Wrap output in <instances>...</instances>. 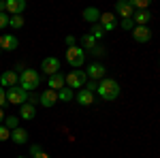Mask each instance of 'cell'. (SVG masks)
Instances as JSON below:
<instances>
[{
	"mask_svg": "<svg viewBox=\"0 0 160 158\" xmlns=\"http://www.w3.org/2000/svg\"><path fill=\"white\" fill-rule=\"evenodd\" d=\"M7 26H9V15L0 13V28H7Z\"/></svg>",
	"mask_w": 160,
	"mask_h": 158,
	"instance_id": "obj_31",
	"label": "cell"
},
{
	"mask_svg": "<svg viewBox=\"0 0 160 158\" xmlns=\"http://www.w3.org/2000/svg\"><path fill=\"white\" fill-rule=\"evenodd\" d=\"M30 154L32 158H51L45 150H41V145H30Z\"/></svg>",
	"mask_w": 160,
	"mask_h": 158,
	"instance_id": "obj_25",
	"label": "cell"
},
{
	"mask_svg": "<svg viewBox=\"0 0 160 158\" xmlns=\"http://www.w3.org/2000/svg\"><path fill=\"white\" fill-rule=\"evenodd\" d=\"M90 54H92V56H102V54H105V49H102V47H98V45H96V47L92 49Z\"/></svg>",
	"mask_w": 160,
	"mask_h": 158,
	"instance_id": "obj_33",
	"label": "cell"
},
{
	"mask_svg": "<svg viewBox=\"0 0 160 158\" xmlns=\"http://www.w3.org/2000/svg\"><path fill=\"white\" fill-rule=\"evenodd\" d=\"M7 15H22L26 11V0H7Z\"/></svg>",
	"mask_w": 160,
	"mask_h": 158,
	"instance_id": "obj_14",
	"label": "cell"
},
{
	"mask_svg": "<svg viewBox=\"0 0 160 158\" xmlns=\"http://www.w3.org/2000/svg\"><path fill=\"white\" fill-rule=\"evenodd\" d=\"M19 88L26 90V92H32V90H37L38 85H41V73L34 71V69H24L22 73H19Z\"/></svg>",
	"mask_w": 160,
	"mask_h": 158,
	"instance_id": "obj_2",
	"label": "cell"
},
{
	"mask_svg": "<svg viewBox=\"0 0 160 158\" xmlns=\"http://www.w3.org/2000/svg\"><path fill=\"white\" fill-rule=\"evenodd\" d=\"M0 56H2V49H0Z\"/></svg>",
	"mask_w": 160,
	"mask_h": 158,
	"instance_id": "obj_37",
	"label": "cell"
},
{
	"mask_svg": "<svg viewBox=\"0 0 160 158\" xmlns=\"http://www.w3.org/2000/svg\"><path fill=\"white\" fill-rule=\"evenodd\" d=\"M66 62L75 69H81L83 66V62H86V51L79 47V45H75V47H68L66 49Z\"/></svg>",
	"mask_w": 160,
	"mask_h": 158,
	"instance_id": "obj_4",
	"label": "cell"
},
{
	"mask_svg": "<svg viewBox=\"0 0 160 158\" xmlns=\"http://www.w3.org/2000/svg\"><path fill=\"white\" fill-rule=\"evenodd\" d=\"M90 34H92V37L98 41V38L105 37V30H102V26H100V24H92V30H90Z\"/></svg>",
	"mask_w": 160,
	"mask_h": 158,
	"instance_id": "obj_26",
	"label": "cell"
},
{
	"mask_svg": "<svg viewBox=\"0 0 160 158\" xmlns=\"http://www.w3.org/2000/svg\"><path fill=\"white\" fill-rule=\"evenodd\" d=\"M96 92H98V96L102 98V100H115V98L120 96V84H118L115 79L105 77V79H100V81H98Z\"/></svg>",
	"mask_w": 160,
	"mask_h": 158,
	"instance_id": "obj_1",
	"label": "cell"
},
{
	"mask_svg": "<svg viewBox=\"0 0 160 158\" xmlns=\"http://www.w3.org/2000/svg\"><path fill=\"white\" fill-rule=\"evenodd\" d=\"M9 139H11L15 145H26V143H28V130L19 126V128L11 130V137H9Z\"/></svg>",
	"mask_w": 160,
	"mask_h": 158,
	"instance_id": "obj_15",
	"label": "cell"
},
{
	"mask_svg": "<svg viewBox=\"0 0 160 158\" xmlns=\"http://www.w3.org/2000/svg\"><path fill=\"white\" fill-rule=\"evenodd\" d=\"M19 47V41L15 34H0V49L2 51H15Z\"/></svg>",
	"mask_w": 160,
	"mask_h": 158,
	"instance_id": "obj_8",
	"label": "cell"
},
{
	"mask_svg": "<svg viewBox=\"0 0 160 158\" xmlns=\"http://www.w3.org/2000/svg\"><path fill=\"white\" fill-rule=\"evenodd\" d=\"M19 84V75L15 73V71H4V73L0 75V85L4 88V90H9L13 85Z\"/></svg>",
	"mask_w": 160,
	"mask_h": 158,
	"instance_id": "obj_10",
	"label": "cell"
},
{
	"mask_svg": "<svg viewBox=\"0 0 160 158\" xmlns=\"http://www.w3.org/2000/svg\"><path fill=\"white\" fill-rule=\"evenodd\" d=\"M38 100H41V105L43 107H47V109H51L56 103H58V94L53 92V90H49V88H45L43 92H41V96H38Z\"/></svg>",
	"mask_w": 160,
	"mask_h": 158,
	"instance_id": "obj_12",
	"label": "cell"
},
{
	"mask_svg": "<svg viewBox=\"0 0 160 158\" xmlns=\"http://www.w3.org/2000/svg\"><path fill=\"white\" fill-rule=\"evenodd\" d=\"M2 126H4V128H9V130H15V128H19V115H4V120H2Z\"/></svg>",
	"mask_w": 160,
	"mask_h": 158,
	"instance_id": "obj_23",
	"label": "cell"
},
{
	"mask_svg": "<svg viewBox=\"0 0 160 158\" xmlns=\"http://www.w3.org/2000/svg\"><path fill=\"white\" fill-rule=\"evenodd\" d=\"M79 43H81V49L83 51H92V49L96 47V38L92 37V34H83V37L79 38Z\"/></svg>",
	"mask_w": 160,
	"mask_h": 158,
	"instance_id": "obj_22",
	"label": "cell"
},
{
	"mask_svg": "<svg viewBox=\"0 0 160 158\" xmlns=\"http://www.w3.org/2000/svg\"><path fill=\"white\" fill-rule=\"evenodd\" d=\"M130 32H132V38H135L137 43H148L149 38H152V30H149L148 26H135Z\"/></svg>",
	"mask_w": 160,
	"mask_h": 158,
	"instance_id": "obj_9",
	"label": "cell"
},
{
	"mask_svg": "<svg viewBox=\"0 0 160 158\" xmlns=\"http://www.w3.org/2000/svg\"><path fill=\"white\" fill-rule=\"evenodd\" d=\"M64 85H66V84H64V75H62V73H56V75H51V77H47V88L53 90V92L62 90Z\"/></svg>",
	"mask_w": 160,
	"mask_h": 158,
	"instance_id": "obj_17",
	"label": "cell"
},
{
	"mask_svg": "<svg viewBox=\"0 0 160 158\" xmlns=\"http://www.w3.org/2000/svg\"><path fill=\"white\" fill-rule=\"evenodd\" d=\"M124 28V30H128V32H130V30H132V28H135V22H132V17H126V19H122V24H120Z\"/></svg>",
	"mask_w": 160,
	"mask_h": 158,
	"instance_id": "obj_28",
	"label": "cell"
},
{
	"mask_svg": "<svg viewBox=\"0 0 160 158\" xmlns=\"http://www.w3.org/2000/svg\"><path fill=\"white\" fill-rule=\"evenodd\" d=\"M24 24H26L24 15H9V26H11V28L19 30V28H24Z\"/></svg>",
	"mask_w": 160,
	"mask_h": 158,
	"instance_id": "obj_24",
	"label": "cell"
},
{
	"mask_svg": "<svg viewBox=\"0 0 160 158\" xmlns=\"http://www.w3.org/2000/svg\"><path fill=\"white\" fill-rule=\"evenodd\" d=\"M34 115H37V107L34 105H30V103L19 105V120H34Z\"/></svg>",
	"mask_w": 160,
	"mask_h": 158,
	"instance_id": "obj_18",
	"label": "cell"
},
{
	"mask_svg": "<svg viewBox=\"0 0 160 158\" xmlns=\"http://www.w3.org/2000/svg\"><path fill=\"white\" fill-rule=\"evenodd\" d=\"M9 137H11V130H9V128H4V126L0 124V141H7Z\"/></svg>",
	"mask_w": 160,
	"mask_h": 158,
	"instance_id": "obj_29",
	"label": "cell"
},
{
	"mask_svg": "<svg viewBox=\"0 0 160 158\" xmlns=\"http://www.w3.org/2000/svg\"><path fill=\"white\" fill-rule=\"evenodd\" d=\"M105 75H107V69H105V64H100V62H92V64L86 69V77L92 79V81L105 79Z\"/></svg>",
	"mask_w": 160,
	"mask_h": 158,
	"instance_id": "obj_6",
	"label": "cell"
},
{
	"mask_svg": "<svg viewBox=\"0 0 160 158\" xmlns=\"http://www.w3.org/2000/svg\"><path fill=\"white\" fill-rule=\"evenodd\" d=\"M83 19H86V22H90V24H98L100 11L96 9V7H88V9H83Z\"/></svg>",
	"mask_w": 160,
	"mask_h": 158,
	"instance_id": "obj_19",
	"label": "cell"
},
{
	"mask_svg": "<svg viewBox=\"0 0 160 158\" xmlns=\"http://www.w3.org/2000/svg\"><path fill=\"white\" fill-rule=\"evenodd\" d=\"M115 13H118L122 19H126V17H132L135 9H132L130 0H118V2H115Z\"/></svg>",
	"mask_w": 160,
	"mask_h": 158,
	"instance_id": "obj_11",
	"label": "cell"
},
{
	"mask_svg": "<svg viewBox=\"0 0 160 158\" xmlns=\"http://www.w3.org/2000/svg\"><path fill=\"white\" fill-rule=\"evenodd\" d=\"M41 69H43V73L47 75V77H51V75L60 73V60L53 58V56H47V58H43V62H41Z\"/></svg>",
	"mask_w": 160,
	"mask_h": 158,
	"instance_id": "obj_7",
	"label": "cell"
},
{
	"mask_svg": "<svg viewBox=\"0 0 160 158\" xmlns=\"http://www.w3.org/2000/svg\"><path fill=\"white\" fill-rule=\"evenodd\" d=\"M98 24L102 26V30H105V32H113V30L118 28V19L113 17V13H100Z\"/></svg>",
	"mask_w": 160,
	"mask_h": 158,
	"instance_id": "obj_13",
	"label": "cell"
},
{
	"mask_svg": "<svg viewBox=\"0 0 160 158\" xmlns=\"http://www.w3.org/2000/svg\"><path fill=\"white\" fill-rule=\"evenodd\" d=\"M96 88H98V81H92V79H88L86 81V85H83V90H88V92H96Z\"/></svg>",
	"mask_w": 160,
	"mask_h": 158,
	"instance_id": "obj_27",
	"label": "cell"
},
{
	"mask_svg": "<svg viewBox=\"0 0 160 158\" xmlns=\"http://www.w3.org/2000/svg\"><path fill=\"white\" fill-rule=\"evenodd\" d=\"M0 13H7V4H4L2 0H0Z\"/></svg>",
	"mask_w": 160,
	"mask_h": 158,
	"instance_id": "obj_34",
	"label": "cell"
},
{
	"mask_svg": "<svg viewBox=\"0 0 160 158\" xmlns=\"http://www.w3.org/2000/svg\"><path fill=\"white\" fill-rule=\"evenodd\" d=\"M56 94H58V103H71V100H75V92L71 88H66V85L62 90H58Z\"/></svg>",
	"mask_w": 160,
	"mask_h": 158,
	"instance_id": "obj_21",
	"label": "cell"
},
{
	"mask_svg": "<svg viewBox=\"0 0 160 158\" xmlns=\"http://www.w3.org/2000/svg\"><path fill=\"white\" fill-rule=\"evenodd\" d=\"M17 158H26V156H17Z\"/></svg>",
	"mask_w": 160,
	"mask_h": 158,
	"instance_id": "obj_36",
	"label": "cell"
},
{
	"mask_svg": "<svg viewBox=\"0 0 160 158\" xmlns=\"http://www.w3.org/2000/svg\"><path fill=\"white\" fill-rule=\"evenodd\" d=\"M64 43H66V47H75V45H77V38H75V37H71V34H68V37L64 38Z\"/></svg>",
	"mask_w": 160,
	"mask_h": 158,
	"instance_id": "obj_32",
	"label": "cell"
},
{
	"mask_svg": "<svg viewBox=\"0 0 160 158\" xmlns=\"http://www.w3.org/2000/svg\"><path fill=\"white\" fill-rule=\"evenodd\" d=\"M149 19H152L149 11H135L132 13V22H135V26H148Z\"/></svg>",
	"mask_w": 160,
	"mask_h": 158,
	"instance_id": "obj_20",
	"label": "cell"
},
{
	"mask_svg": "<svg viewBox=\"0 0 160 158\" xmlns=\"http://www.w3.org/2000/svg\"><path fill=\"white\" fill-rule=\"evenodd\" d=\"M4 92H7V105H24V103H28V92L22 90L19 85H13Z\"/></svg>",
	"mask_w": 160,
	"mask_h": 158,
	"instance_id": "obj_5",
	"label": "cell"
},
{
	"mask_svg": "<svg viewBox=\"0 0 160 158\" xmlns=\"http://www.w3.org/2000/svg\"><path fill=\"white\" fill-rule=\"evenodd\" d=\"M4 105H7V92H4V88L0 85V109H4Z\"/></svg>",
	"mask_w": 160,
	"mask_h": 158,
	"instance_id": "obj_30",
	"label": "cell"
},
{
	"mask_svg": "<svg viewBox=\"0 0 160 158\" xmlns=\"http://www.w3.org/2000/svg\"><path fill=\"white\" fill-rule=\"evenodd\" d=\"M2 120H4V109H0V124H2Z\"/></svg>",
	"mask_w": 160,
	"mask_h": 158,
	"instance_id": "obj_35",
	"label": "cell"
},
{
	"mask_svg": "<svg viewBox=\"0 0 160 158\" xmlns=\"http://www.w3.org/2000/svg\"><path fill=\"white\" fill-rule=\"evenodd\" d=\"M75 100H77L81 107H90V105L94 103V94L81 88V90H77V94H75Z\"/></svg>",
	"mask_w": 160,
	"mask_h": 158,
	"instance_id": "obj_16",
	"label": "cell"
},
{
	"mask_svg": "<svg viewBox=\"0 0 160 158\" xmlns=\"http://www.w3.org/2000/svg\"><path fill=\"white\" fill-rule=\"evenodd\" d=\"M88 77H86V71H81V69H75V71H71L68 75H64V84H66V88H71V90H81L83 85H86Z\"/></svg>",
	"mask_w": 160,
	"mask_h": 158,
	"instance_id": "obj_3",
	"label": "cell"
}]
</instances>
